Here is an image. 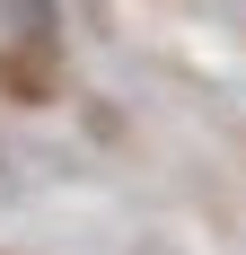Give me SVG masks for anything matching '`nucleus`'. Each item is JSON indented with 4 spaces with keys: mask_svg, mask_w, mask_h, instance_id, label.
<instances>
[{
    "mask_svg": "<svg viewBox=\"0 0 246 255\" xmlns=\"http://www.w3.org/2000/svg\"><path fill=\"white\" fill-rule=\"evenodd\" d=\"M9 18H18L26 44H53V0H9Z\"/></svg>",
    "mask_w": 246,
    "mask_h": 255,
    "instance_id": "nucleus-1",
    "label": "nucleus"
}]
</instances>
